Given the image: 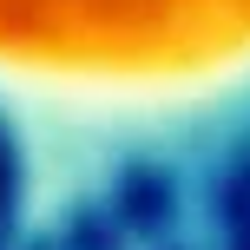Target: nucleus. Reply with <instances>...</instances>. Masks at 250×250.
<instances>
[{
    "label": "nucleus",
    "mask_w": 250,
    "mask_h": 250,
    "mask_svg": "<svg viewBox=\"0 0 250 250\" xmlns=\"http://www.w3.org/2000/svg\"><path fill=\"white\" fill-rule=\"evenodd\" d=\"M13 204H20V138H13V105L0 112V244H7Z\"/></svg>",
    "instance_id": "f257e3e1"
}]
</instances>
